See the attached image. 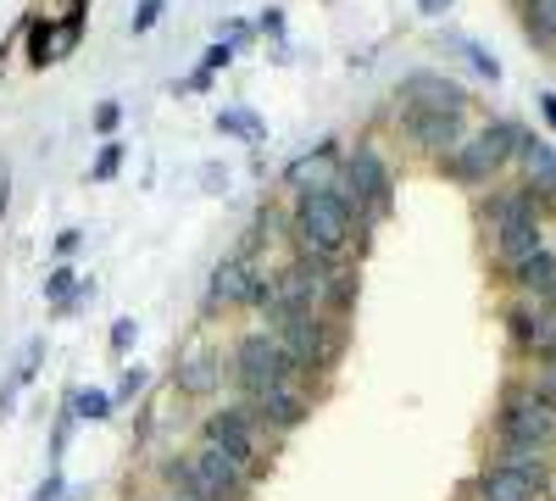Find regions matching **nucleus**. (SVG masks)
Masks as SVG:
<instances>
[{"label": "nucleus", "mask_w": 556, "mask_h": 501, "mask_svg": "<svg viewBox=\"0 0 556 501\" xmlns=\"http://www.w3.org/2000/svg\"><path fill=\"white\" fill-rule=\"evenodd\" d=\"M62 485H67V479H62V474L51 468V474H45V479H39V490H34L28 501H62Z\"/></svg>", "instance_id": "nucleus-32"}, {"label": "nucleus", "mask_w": 556, "mask_h": 501, "mask_svg": "<svg viewBox=\"0 0 556 501\" xmlns=\"http://www.w3.org/2000/svg\"><path fill=\"white\" fill-rule=\"evenodd\" d=\"M134 335H139V329H134V317H117V324H112V351H128Z\"/></svg>", "instance_id": "nucleus-33"}, {"label": "nucleus", "mask_w": 556, "mask_h": 501, "mask_svg": "<svg viewBox=\"0 0 556 501\" xmlns=\"http://www.w3.org/2000/svg\"><path fill=\"white\" fill-rule=\"evenodd\" d=\"M506 279H513L529 301H545V296L556 290V251H551V246H540L534 256H523L513 273H506Z\"/></svg>", "instance_id": "nucleus-17"}, {"label": "nucleus", "mask_w": 556, "mask_h": 501, "mask_svg": "<svg viewBox=\"0 0 556 501\" xmlns=\"http://www.w3.org/2000/svg\"><path fill=\"white\" fill-rule=\"evenodd\" d=\"M256 34H273V39H278V34H285V12H262Z\"/></svg>", "instance_id": "nucleus-35"}, {"label": "nucleus", "mask_w": 556, "mask_h": 501, "mask_svg": "<svg viewBox=\"0 0 556 501\" xmlns=\"http://www.w3.org/2000/svg\"><path fill=\"white\" fill-rule=\"evenodd\" d=\"M73 7H89V0H73Z\"/></svg>", "instance_id": "nucleus-39"}, {"label": "nucleus", "mask_w": 556, "mask_h": 501, "mask_svg": "<svg viewBox=\"0 0 556 501\" xmlns=\"http://www.w3.org/2000/svg\"><path fill=\"white\" fill-rule=\"evenodd\" d=\"M201 440L217 451V458L235 463L245 479H256V474H262V463H267V429L256 424V413H251L245 401H223L217 413L206 418Z\"/></svg>", "instance_id": "nucleus-3"}, {"label": "nucleus", "mask_w": 556, "mask_h": 501, "mask_svg": "<svg viewBox=\"0 0 556 501\" xmlns=\"http://www.w3.org/2000/svg\"><path fill=\"white\" fill-rule=\"evenodd\" d=\"M151 379H146V368H128L123 379H117V390H112V401L123 406V401H139V390H146Z\"/></svg>", "instance_id": "nucleus-27"}, {"label": "nucleus", "mask_w": 556, "mask_h": 501, "mask_svg": "<svg viewBox=\"0 0 556 501\" xmlns=\"http://www.w3.org/2000/svg\"><path fill=\"white\" fill-rule=\"evenodd\" d=\"M490 468L513 474L529 496L551 490V451H529V446H495V463H490Z\"/></svg>", "instance_id": "nucleus-15"}, {"label": "nucleus", "mask_w": 556, "mask_h": 501, "mask_svg": "<svg viewBox=\"0 0 556 501\" xmlns=\"http://www.w3.org/2000/svg\"><path fill=\"white\" fill-rule=\"evenodd\" d=\"M518 156H523V173H529L534 201H540V196H556V151H551L545 140H534V134H523Z\"/></svg>", "instance_id": "nucleus-18"}, {"label": "nucleus", "mask_w": 556, "mask_h": 501, "mask_svg": "<svg viewBox=\"0 0 556 501\" xmlns=\"http://www.w3.org/2000/svg\"><path fill=\"white\" fill-rule=\"evenodd\" d=\"M290 235H295V251H301V256H317V262L345 267V251H351V235H356V212H351V201L340 196V185L295 196V206H290Z\"/></svg>", "instance_id": "nucleus-1"}, {"label": "nucleus", "mask_w": 556, "mask_h": 501, "mask_svg": "<svg viewBox=\"0 0 556 501\" xmlns=\"http://www.w3.org/2000/svg\"><path fill=\"white\" fill-rule=\"evenodd\" d=\"M456 51H462V57H468V67H473L479 78H490V84L501 78V62H495L490 51H479V45H473V39H456Z\"/></svg>", "instance_id": "nucleus-25"}, {"label": "nucleus", "mask_w": 556, "mask_h": 501, "mask_svg": "<svg viewBox=\"0 0 556 501\" xmlns=\"http://www.w3.org/2000/svg\"><path fill=\"white\" fill-rule=\"evenodd\" d=\"M251 34H256V23H245V17H228L217 39L228 45V51H240V45H251Z\"/></svg>", "instance_id": "nucleus-28"}, {"label": "nucleus", "mask_w": 556, "mask_h": 501, "mask_svg": "<svg viewBox=\"0 0 556 501\" xmlns=\"http://www.w3.org/2000/svg\"><path fill=\"white\" fill-rule=\"evenodd\" d=\"M473 501H534L513 474H501V468H484L479 479H473Z\"/></svg>", "instance_id": "nucleus-21"}, {"label": "nucleus", "mask_w": 556, "mask_h": 501, "mask_svg": "<svg viewBox=\"0 0 556 501\" xmlns=\"http://www.w3.org/2000/svg\"><path fill=\"white\" fill-rule=\"evenodd\" d=\"M534 396H540V401L551 406V413H556V368H540V374H534Z\"/></svg>", "instance_id": "nucleus-31"}, {"label": "nucleus", "mask_w": 556, "mask_h": 501, "mask_svg": "<svg viewBox=\"0 0 556 501\" xmlns=\"http://www.w3.org/2000/svg\"><path fill=\"white\" fill-rule=\"evenodd\" d=\"M228 62H235V51H228V45L217 39V45H212V51L201 57V67H195V73H201V78H217V73L228 67Z\"/></svg>", "instance_id": "nucleus-29"}, {"label": "nucleus", "mask_w": 556, "mask_h": 501, "mask_svg": "<svg viewBox=\"0 0 556 501\" xmlns=\"http://www.w3.org/2000/svg\"><path fill=\"white\" fill-rule=\"evenodd\" d=\"M340 196L351 201V212L362 223H384L390 206H395V173H390V162L374 146H356L340 162Z\"/></svg>", "instance_id": "nucleus-5"}, {"label": "nucleus", "mask_w": 556, "mask_h": 501, "mask_svg": "<svg viewBox=\"0 0 556 501\" xmlns=\"http://www.w3.org/2000/svg\"><path fill=\"white\" fill-rule=\"evenodd\" d=\"M506 335H513V351L518 356H534L540 351V301L518 296L513 306H506Z\"/></svg>", "instance_id": "nucleus-19"}, {"label": "nucleus", "mask_w": 556, "mask_h": 501, "mask_svg": "<svg viewBox=\"0 0 556 501\" xmlns=\"http://www.w3.org/2000/svg\"><path fill=\"white\" fill-rule=\"evenodd\" d=\"M273 301V273L256 262V256H223L217 267H212V279H206V296H201V312L206 317H223V312H240V306H251V312H262Z\"/></svg>", "instance_id": "nucleus-4"}, {"label": "nucleus", "mask_w": 556, "mask_h": 501, "mask_svg": "<svg viewBox=\"0 0 556 501\" xmlns=\"http://www.w3.org/2000/svg\"><path fill=\"white\" fill-rule=\"evenodd\" d=\"M223 374H228V362H223L217 346H190L178 356V368H173V385H178V396L206 401V396L223 390Z\"/></svg>", "instance_id": "nucleus-13"}, {"label": "nucleus", "mask_w": 556, "mask_h": 501, "mask_svg": "<svg viewBox=\"0 0 556 501\" xmlns=\"http://www.w3.org/2000/svg\"><path fill=\"white\" fill-rule=\"evenodd\" d=\"M540 117H545V123H551V134H556V96H551V89L540 96Z\"/></svg>", "instance_id": "nucleus-37"}, {"label": "nucleus", "mask_w": 556, "mask_h": 501, "mask_svg": "<svg viewBox=\"0 0 556 501\" xmlns=\"http://www.w3.org/2000/svg\"><path fill=\"white\" fill-rule=\"evenodd\" d=\"M401 112H468V89L451 73H406L401 78Z\"/></svg>", "instance_id": "nucleus-12"}, {"label": "nucleus", "mask_w": 556, "mask_h": 501, "mask_svg": "<svg viewBox=\"0 0 556 501\" xmlns=\"http://www.w3.org/2000/svg\"><path fill=\"white\" fill-rule=\"evenodd\" d=\"M401 134H406L412 151L445 162L473 128H468V112H401Z\"/></svg>", "instance_id": "nucleus-9"}, {"label": "nucleus", "mask_w": 556, "mask_h": 501, "mask_svg": "<svg viewBox=\"0 0 556 501\" xmlns=\"http://www.w3.org/2000/svg\"><path fill=\"white\" fill-rule=\"evenodd\" d=\"M78 34H84V7H73L62 23L34 17V23H28V62H34V67L62 62V57L73 51V45H78Z\"/></svg>", "instance_id": "nucleus-14"}, {"label": "nucleus", "mask_w": 556, "mask_h": 501, "mask_svg": "<svg viewBox=\"0 0 556 501\" xmlns=\"http://www.w3.org/2000/svg\"><path fill=\"white\" fill-rule=\"evenodd\" d=\"M78 246H84V235H78V229H62V235H56V256H62V262H67Z\"/></svg>", "instance_id": "nucleus-34"}, {"label": "nucleus", "mask_w": 556, "mask_h": 501, "mask_svg": "<svg viewBox=\"0 0 556 501\" xmlns=\"http://www.w3.org/2000/svg\"><path fill=\"white\" fill-rule=\"evenodd\" d=\"M184 479H190V490H195L201 501H245V496H251V479L228 463V458H217L212 446H201V451H190V458H184Z\"/></svg>", "instance_id": "nucleus-10"}, {"label": "nucleus", "mask_w": 556, "mask_h": 501, "mask_svg": "<svg viewBox=\"0 0 556 501\" xmlns=\"http://www.w3.org/2000/svg\"><path fill=\"white\" fill-rule=\"evenodd\" d=\"M162 17V0H139V12H134V34H151Z\"/></svg>", "instance_id": "nucleus-30"}, {"label": "nucleus", "mask_w": 556, "mask_h": 501, "mask_svg": "<svg viewBox=\"0 0 556 501\" xmlns=\"http://www.w3.org/2000/svg\"><path fill=\"white\" fill-rule=\"evenodd\" d=\"M518 146H523V128L506 123V117H495V123L473 128L468 140L445 156V173L456 178V185H490V178L506 173V162L518 156Z\"/></svg>", "instance_id": "nucleus-2"}, {"label": "nucleus", "mask_w": 556, "mask_h": 501, "mask_svg": "<svg viewBox=\"0 0 556 501\" xmlns=\"http://www.w3.org/2000/svg\"><path fill=\"white\" fill-rule=\"evenodd\" d=\"M7 201H12V167L0 162V217H7Z\"/></svg>", "instance_id": "nucleus-36"}, {"label": "nucleus", "mask_w": 556, "mask_h": 501, "mask_svg": "<svg viewBox=\"0 0 556 501\" xmlns=\"http://www.w3.org/2000/svg\"><path fill=\"white\" fill-rule=\"evenodd\" d=\"M245 406L256 413V424H262L267 435H295V429L312 418V396H306L301 379H295V385H267V390L245 396Z\"/></svg>", "instance_id": "nucleus-11"}, {"label": "nucleus", "mask_w": 556, "mask_h": 501, "mask_svg": "<svg viewBox=\"0 0 556 501\" xmlns=\"http://www.w3.org/2000/svg\"><path fill=\"white\" fill-rule=\"evenodd\" d=\"M523 28L534 34V45L556 39V0H523Z\"/></svg>", "instance_id": "nucleus-23"}, {"label": "nucleus", "mask_w": 556, "mask_h": 501, "mask_svg": "<svg viewBox=\"0 0 556 501\" xmlns=\"http://www.w3.org/2000/svg\"><path fill=\"white\" fill-rule=\"evenodd\" d=\"M417 12H429V17H440V12H451V0H417Z\"/></svg>", "instance_id": "nucleus-38"}, {"label": "nucleus", "mask_w": 556, "mask_h": 501, "mask_svg": "<svg viewBox=\"0 0 556 501\" xmlns=\"http://www.w3.org/2000/svg\"><path fill=\"white\" fill-rule=\"evenodd\" d=\"M495 446H529V451H551L556 446V413L534 396V385H506L501 406H495Z\"/></svg>", "instance_id": "nucleus-6"}, {"label": "nucleus", "mask_w": 556, "mask_h": 501, "mask_svg": "<svg viewBox=\"0 0 556 501\" xmlns=\"http://www.w3.org/2000/svg\"><path fill=\"white\" fill-rule=\"evenodd\" d=\"M228 379H235L245 396L267 390V385H295V362L285 356V346H278L273 329H256V335H240L235 351H228Z\"/></svg>", "instance_id": "nucleus-7"}, {"label": "nucleus", "mask_w": 556, "mask_h": 501, "mask_svg": "<svg viewBox=\"0 0 556 501\" xmlns=\"http://www.w3.org/2000/svg\"><path fill=\"white\" fill-rule=\"evenodd\" d=\"M285 178H290V190H295V196L340 185V167H334V146H317L312 156H295V162L285 167Z\"/></svg>", "instance_id": "nucleus-16"}, {"label": "nucleus", "mask_w": 556, "mask_h": 501, "mask_svg": "<svg viewBox=\"0 0 556 501\" xmlns=\"http://www.w3.org/2000/svg\"><path fill=\"white\" fill-rule=\"evenodd\" d=\"M117 167H123V146H117V140H106V146H101V156L89 162V178H96V185H112Z\"/></svg>", "instance_id": "nucleus-24"}, {"label": "nucleus", "mask_w": 556, "mask_h": 501, "mask_svg": "<svg viewBox=\"0 0 556 501\" xmlns=\"http://www.w3.org/2000/svg\"><path fill=\"white\" fill-rule=\"evenodd\" d=\"M217 128L228 134V140H262V134H267V123L251 107H223L217 112Z\"/></svg>", "instance_id": "nucleus-22"}, {"label": "nucleus", "mask_w": 556, "mask_h": 501, "mask_svg": "<svg viewBox=\"0 0 556 501\" xmlns=\"http://www.w3.org/2000/svg\"><path fill=\"white\" fill-rule=\"evenodd\" d=\"M278 346H285V356L295 362V374H317V368H334L340 362V346H345V329L334 324V317L323 312H306V317H290V324L273 329Z\"/></svg>", "instance_id": "nucleus-8"}, {"label": "nucleus", "mask_w": 556, "mask_h": 501, "mask_svg": "<svg viewBox=\"0 0 556 501\" xmlns=\"http://www.w3.org/2000/svg\"><path fill=\"white\" fill-rule=\"evenodd\" d=\"M117 128H123V107L117 101H101L96 107V134H101V140H117Z\"/></svg>", "instance_id": "nucleus-26"}, {"label": "nucleus", "mask_w": 556, "mask_h": 501, "mask_svg": "<svg viewBox=\"0 0 556 501\" xmlns=\"http://www.w3.org/2000/svg\"><path fill=\"white\" fill-rule=\"evenodd\" d=\"M67 413H73V418H84V424H106V418L117 413V401H112V390L78 385V390H73V401H67Z\"/></svg>", "instance_id": "nucleus-20"}]
</instances>
